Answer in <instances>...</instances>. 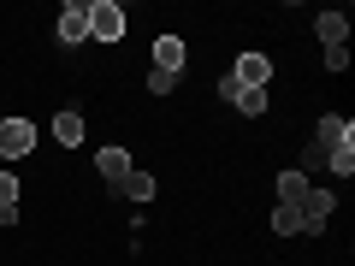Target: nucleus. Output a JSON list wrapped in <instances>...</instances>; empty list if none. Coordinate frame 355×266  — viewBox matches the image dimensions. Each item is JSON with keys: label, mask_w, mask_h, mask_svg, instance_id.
<instances>
[{"label": "nucleus", "mask_w": 355, "mask_h": 266, "mask_svg": "<svg viewBox=\"0 0 355 266\" xmlns=\"http://www.w3.org/2000/svg\"><path fill=\"white\" fill-rule=\"evenodd\" d=\"M231 77H237L243 89H266L272 83V60H266V53H243V60L231 65Z\"/></svg>", "instance_id": "obj_5"}, {"label": "nucleus", "mask_w": 355, "mask_h": 266, "mask_svg": "<svg viewBox=\"0 0 355 266\" xmlns=\"http://www.w3.org/2000/svg\"><path fill=\"white\" fill-rule=\"evenodd\" d=\"M349 142H355V125H349L343 113H326V118H320V130H314V148H320V154L349 148Z\"/></svg>", "instance_id": "obj_3"}, {"label": "nucleus", "mask_w": 355, "mask_h": 266, "mask_svg": "<svg viewBox=\"0 0 355 266\" xmlns=\"http://www.w3.org/2000/svg\"><path fill=\"white\" fill-rule=\"evenodd\" d=\"M148 89H154V95H172V89H178V71H160V65H148Z\"/></svg>", "instance_id": "obj_17"}, {"label": "nucleus", "mask_w": 355, "mask_h": 266, "mask_svg": "<svg viewBox=\"0 0 355 266\" xmlns=\"http://www.w3.org/2000/svg\"><path fill=\"white\" fill-rule=\"evenodd\" d=\"M154 65H160V71H178V65H184V36H160L154 42Z\"/></svg>", "instance_id": "obj_11"}, {"label": "nucleus", "mask_w": 355, "mask_h": 266, "mask_svg": "<svg viewBox=\"0 0 355 266\" xmlns=\"http://www.w3.org/2000/svg\"><path fill=\"white\" fill-rule=\"evenodd\" d=\"M326 172H338V177L355 172V142H349V148H331V154H326Z\"/></svg>", "instance_id": "obj_13"}, {"label": "nucleus", "mask_w": 355, "mask_h": 266, "mask_svg": "<svg viewBox=\"0 0 355 266\" xmlns=\"http://www.w3.org/2000/svg\"><path fill=\"white\" fill-rule=\"evenodd\" d=\"M308 190H314V184H308V172H302V166L279 177V202H284V207H302V195H308Z\"/></svg>", "instance_id": "obj_10"}, {"label": "nucleus", "mask_w": 355, "mask_h": 266, "mask_svg": "<svg viewBox=\"0 0 355 266\" xmlns=\"http://www.w3.org/2000/svg\"><path fill=\"white\" fill-rule=\"evenodd\" d=\"M272 231H279V237H296V231H302V213H296V207H279V213H272Z\"/></svg>", "instance_id": "obj_14"}, {"label": "nucleus", "mask_w": 355, "mask_h": 266, "mask_svg": "<svg viewBox=\"0 0 355 266\" xmlns=\"http://www.w3.org/2000/svg\"><path fill=\"white\" fill-rule=\"evenodd\" d=\"M119 195H125V202H154V177L130 166V177H125V184H119Z\"/></svg>", "instance_id": "obj_12"}, {"label": "nucleus", "mask_w": 355, "mask_h": 266, "mask_svg": "<svg viewBox=\"0 0 355 266\" xmlns=\"http://www.w3.org/2000/svg\"><path fill=\"white\" fill-rule=\"evenodd\" d=\"M349 65V48H326V71H343Z\"/></svg>", "instance_id": "obj_19"}, {"label": "nucleus", "mask_w": 355, "mask_h": 266, "mask_svg": "<svg viewBox=\"0 0 355 266\" xmlns=\"http://www.w3.org/2000/svg\"><path fill=\"white\" fill-rule=\"evenodd\" d=\"M89 36L119 42V36H125V6H113V0H95V6H89Z\"/></svg>", "instance_id": "obj_1"}, {"label": "nucleus", "mask_w": 355, "mask_h": 266, "mask_svg": "<svg viewBox=\"0 0 355 266\" xmlns=\"http://www.w3.org/2000/svg\"><path fill=\"white\" fill-rule=\"evenodd\" d=\"M53 136H60V148H77V142H83V113H77V107L53 113Z\"/></svg>", "instance_id": "obj_8"}, {"label": "nucleus", "mask_w": 355, "mask_h": 266, "mask_svg": "<svg viewBox=\"0 0 355 266\" xmlns=\"http://www.w3.org/2000/svg\"><path fill=\"white\" fill-rule=\"evenodd\" d=\"M331 207H338V202H331V190H308V195H302V207H296V213H302V231H308V237H320V231H326Z\"/></svg>", "instance_id": "obj_4"}, {"label": "nucleus", "mask_w": 355, "mask_h": 266, "mask_svg": "<svg viewBox=\"0 0 355 266\" xmlns=\"http://www.w3.org/2000/svg\"><path fill=\"white\" fill-rule=\"evenodd\" d=\"M0 213H18V177L0 172Z\"/></svg>", "instance_id": "obj_15"}, {"label": "nucleus", "mask_w": 355, "mask_h": 266, "mask_svg": "<svg viewBox=\"0 0 355 266\" xmlns=\"http://www.w3.org/2000/svg\"><path fill=\"white\" fill-rule=\"evenodd\" d=\"M237 95H243V83L225 71V77H219V101H231V107H237Z\"/></svg>", "instance_id": "obj_18"}, {"label": "nucleus", "mask_w": 355, "mask_h": 266, "mask_svg": "<svg viewBox=\"0 0 355 266\" xmlns=\"http://www.w3.org/2000/svg\"><path fill=\"white\" fill-rule=\"evenodd\" d=\"M237 113H266V89H243V95H237Z\"/></svg>", "instance_id": "obj_16"}, {"label": "nucleus", "mask_w": 355, "mask_h": 266, "mask_svg": "<svg viewBox=\"0 0 355 266\" xmlns=\"http://www.w3.org/2000/svg\"><path fill=\"white\" fill-rule=\"evenodd\" d=\"M60 42L71 48V42H89V6L83 0H65L60 6Z\"/></svg>", "instance_id": "obj_6"}, {"label": "nucleus", "mask_w": 355, "mask_h": 266, "mask_svg": "<svg viewBox=\"0 0 355 266\" xmlns=\"http://www.w3.org/2000/svg\"><path fill=\"white\" fill-rule=\"evenodd\" d=\"M95 166H101L107 184H125V177H130V154L125 148H101V154H95Z\"/></svg>", "instance_id": "obj_9"}, {"label": "nucleus", "mask_w": 355, "mask_h": 266, "mask_svg": "<svg viewBox=\"0 0 355 266\" xmlns=\"http://www.w3.org/2000/svg\"><path fill=\"white\" fill-rule=\"evenodd\" d=\"M36 148V125L30 118H0V154L6 160H18V154Z\"/></svg>", "instance_id": "obj_2"}, {"label": "nucleus", "mask_w": 355, "mask_h": 266, "mask_svg": "<svg viewBox=\"0 0 355 266\" xmlns=\"http://www.w3.org/2000/svg\"><path fill=\"white\" fill-rule=\"evenodd\" d=\"M314 30H320V42H326V48H349V18H343V12H320Z\"/></svg>", "instance_id": "obj_7"}]
</instances>
